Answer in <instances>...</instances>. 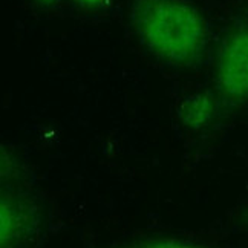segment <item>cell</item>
<instances>
[{
  "label": "cell",
  "mask_w": 248,
  "mask_h": 248,
  "mask_svg": "<svg viewBox=\"0 0 248 248\" xmlns=\"http://www.w3.org/2000/svg\"><path fill=\"white\" fill-rule=\"evenodd\" d=\"M39 2H43V3H51V2H55V0H39Z\"/></svg>",
  "instance_id": "obj_8"
},
{
  "label": "cell",
  "mask_w": 248,
  "mask_h": 248,
  "mask_svg": "<svg viewBox=\"0 0 248 248\" xmlns=\"http://www.w3.org/2000/svg\"><path fill=\"white\" fill-rule=\"evenodd\" d=\"M217 113V100L208 93H195L179 106V118L190 129H202L213 121Z\"/></svg>",
  "instance_id": "obj_4"
},
{
  "label": "cell",
  "mask_w": 248,
  "mask_h": 248,
  "mask_svg": "<svg viewBox=\"0 0 248 248\" xmlns=\"http://www.w3.org/2000/svg\"><path fill=\"white\" fill-rule=\"evenodd\" d=\"M215 83L217 97L227 108L248 101V17L227 32L216 60Z\"/></svg>",
  "instance_id": "obj_2"
},
{
  "label": "cell",
  "mask_w": 248,
  "mask_h": 248,
  "mask_svg": "<svg viewBox=\"0 0 248 248\" xmlns=\"http://www.w3.org/2000/svg\"><path fill=\"white\" fill-rule=\"evenodd\" d=\"M23 176V166L18 155L13 149L2 146V181L3 183H16Z\"/></svg>",
  "instance_id": "obj_6"
},
{
  "label": "cell",
  "mask_w": 248,
  "mask_h": 248,
  "mask_svg": "<svg viewBox=\"0 0 248 248\" xmlns=\"http://www.w3.org/2000/svg\"><path fill=\"white\" fill-rule=\"evenodd\" d=\"M77 2L83 6H88V8H100L109 3V0H77Z\"/></svg>",
  "instance_id": "obj_7"
},
{
  "label": "cell",
  "mask_w": 248,
  "mask_h": 248,
  "mask_svg": "<svg viewBox=\"0 0 248 248\" xmlns=\"http://www.w3.org/2000/svg\"><path fill=\"white\" fill-rule=\"evenodd\" d=\"M130 22L146 49L169 64L188 66L205 49V18L184 0H133Z\"/></svg>",
  "instance_id": "obj_1"
},
{
  "label": "cell",
  "mask_w": 248,
  "mask_h": 248,
  "mask_svg": "<svg viewBox=\"0 0 248 248\" xmlns=\"http://www.w3.org/2000/svg\"><path fill=\"white\" fill-rule=\"evenodd\" d=\"M108 248H212V247L195 244L184 239H175V237H147V239L120 242Z\"/></svg>",
  "instance_id": "obj_5"
},
{
  "label": "cell",
  "mask_w": 248,
  "mask_h": 248,
  "mask_svg": "<svg viewBox=\"0 0 248 248\" xmlns=\"http://www.w3.org/2000/svg\"><path fill=\"white\" fill-rule=\"evenodd\" d=\"M244 217H245V221H247V224H248V208H247V212H245Z\"/></svg>",
  "instance_id": "obj_9"
},
{
  "label": "cell",
  "mask_w": 248,
  "mask_h": 248,
  "mask_svg": "<svg viewBox=\"0 0 248 248\" xmlns=\"http://www.w3.org/2000/svg\"><path fill=\"white\" fill-rule=\"evenodd\" d=\"M43 213L39 202L20 188H5L0 198V248H30L39 237Z\"/></svg>",
  "instance_id": "obj_3"
}]
</instances>
